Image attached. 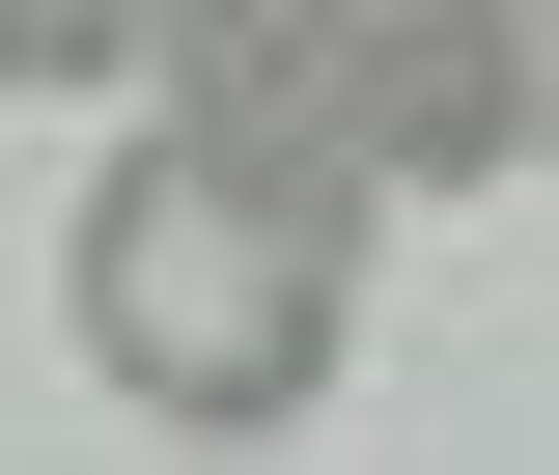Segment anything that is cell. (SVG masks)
Returning <instances> with one entry per match:
<instances>
[{"label": "cell", "instance_id": "cell-5", "mask_svg": "<svg viewBox=\"0 0 559 475\" xmlns=\"http://www.w3.org/2000/svg\"><path fill=\"white\" fill-rule=\"evenodd\" d=\"M532 28H559V0H532Z\"/></svg>", "mask_w": 559, "mask_h": 475}, {"label": "cell", "instance_id": "cell-3", "mask_svg": "<svg viewBox=\"0 0 559 475\" xmlns=\"http://www.w3.org/2000/svg\"><path fill=\"white\" fill-rule=\"evenodd\" d=\"M140 28H168V0H0V84H112Z\"/></svg>", "mask_w": 559, "mask_h": 475}, {"label": "cell", "instance_id": "cell-2", "mask_svg": "<svg viewBox=\"0 0 559 475\" xmlns=\"http://www.w3.org/2000/svg\"><path fill=\"white\" fill-rule=\"evenodd\" d=\"M140 84H168L224 168H308V197L392 224V197H503V168H532L559 28L532 0H168Z\"/></svg>", "mask_w": 559, "mask_h": 475}, {"label": "cell", "instance_id": "cell-1", "mask_svg": "<svg viewBox=\"0 0 559 475\" xmlns=\"http://www.w3.org/2000/svg\"><path fill=\"white\" fill-rule=\"evenodd\" d=\"M84 364H112L140 419H197V448H280V419L364 364V197H308V168H224L197 112H140L112 168H84Z\"/></svg>", "mask_w": 559, "mask_h": 475}, {"label": "cell", "instance_id": "cell-4", "mask_svg": "<svg viewBox=\"0 0 559 475\" xmlns=\"http://www.w3.org/2000/svg\"><path fill=\"white\" fill-rule=\"evenodd\" d=\"M532 168H559V84H532Z\"/></svg>", "mask_w": 559, "mask_h": 475}]
</instances>
